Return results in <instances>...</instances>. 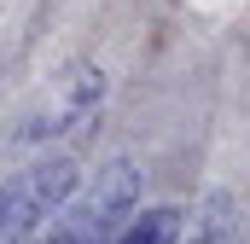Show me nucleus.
I'll return each instance as SVG.
<instances>
[{
	"instance_id": "f257e3e1",
	"label": "nucleus",
	"mask_w": 250,
	"mask_h": 244,
	"mask_svg": "<svg viewBox=\"0 0 250 244\" xmlns=\"http://www.w3.org/2000/svg\"><path fill=\"white\" fill-rule=\"evenodd\" d=\"M82 192V163L76 157H35L29 169H18L12 181H0V244L29 239L41 221H53L64 203Z\"/></svg>"
},
{
	"instance_id": "20e7f679",
	"label": "nucleus",
	"mask_w": 250,
	"mask_h": 244,
	"mask_svg": "<svg viewBox=\"0 0 250 244\" xmlns=\"http://www.w3.org/2000/svg\"><path fill=\"white\" fill-rule=\"evenodd\" d=\"M175 244H239V198L227 186H209L198 198V209L181 215Z\"/></svg>"
},
{
	"instance_id": "423d86ee",
	"label": "nucleus",
	"mask_w": 250,
	"mask_h": 244,
	"mask_svg": "<svg viewBox=\"0 0 250 244\" xmlns=\"http://www.w3.org/2000/svg\"><path fill=\"white\" fill-rule=\"evenodd\" d=\"M18 244H87V233H82V221L70 215V203H64L53 221H41L29 239H18Z\"/></svg>"
},
{
	"instance_id": "0eeeda50",
	"label": "nucleus",
	"mask_w": 250,
	"mask_h": 244,
	"mask_svg": "<svg viewBox=\"0 0 250 244\" xmlns=\"http://www.w3.org/2000/svg\"><path fill=\"white\" fill-rule=\"evenodd\" d=\"M87 244H105V239H87Z\"/></svg>"
},
{
	"instance_id": "39448f33",
	"label": "nucleus",
	"mask_w": 250,
	"mask_h": 244,
	"mask_svg": "<svg viewBox=\"0 0 250 244\" xmlns=\"http://www.w3.org/2000/svg\"><path fill=\"white\" fill-rule=\"evenodd\" d=\"M175 233H181V209L175 203H157V209L128 215L117 233H105V244H175Z\"/></svg>"
},
{
	"instance_id": "f03ea898",
	"label": "nucleus",
	"mask_w": 250,
	"mask_h": 244,
	"mask_svg": "<svg viewBox=\"0 0 250 244\" xmlns=\"http://www.w3.org/2000/svg\"><path fill=\"white\" fill-rule=\"evenodd\" d=\"M105 93H111V76L99 70V64H70L59 81H53V93L47 99H35L18 128H12V145H47V140H64V134H82L87 122H99L105 111Z\"/></svg>"
},
{
	"instance_id": "7ed1b4c3",
	"label": "nucleus",
	"mask_w": 250,
	"mask_h": 244,
	"mask_svg": "<svg viewBox=\"0 0 250 244\" xmlns=\"http://www.w3.org/2000/svg\"><path fill=\"white\" fill-rule=\"evenodd\" d=\"M140 192H146V169H140V157L123 151V157H111V163L93 169V186L82 198H70V215L82 221L87 239H105V233H117L140 209Z\"/></svg>"
}]
</instances>
